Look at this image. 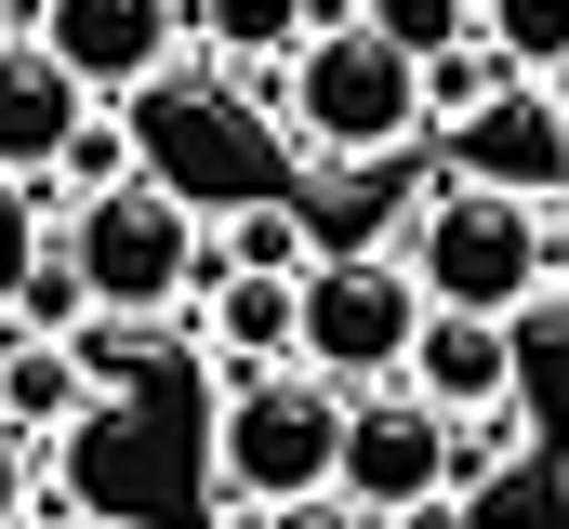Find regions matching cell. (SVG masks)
<instances>
[{
	"instance_id": "6da1fadb",
	"label": "cell",
	"mask_w": 569,
	"mask_h": 529,
	"mask_svg": "<svg viewBox=\"0 0 569 529\" xmlns=\"http://www.w3.org/2000/svg\"><path fill=\"white\" fill-rule=\"evenodd\" d=\"M398 264H411L425 305H477V318H530L543 291H569L557 199H503V186H463V172H437L425 199H411Z\"/></svg>"
},
{
	"instance_id": "7a4b0ae2",
	"label": "cell",
	"mask_w": 569,
	"mask_h": 529,
	"mask_svg": "<svg viewBox=\"0 0 569 529\" xmlns=\"http://www.w3.org/2000/svg\"><path fill=\"white\" fill-rule=\"evenodd\" d=\"M279 132L305 159H385V146H425V80L398 40H371L358 13H318L279 67Z\"/></svg>"
},
{
	"instance_id": "3957f363",
	"label": "cell",
	"mask_w": 569,
	"mask_h": 529,
	"mask_svg": "<svg viewBox=\"0 0 569 529\" xmlns=\"http://www.w3.org/2000/svg\"><path fill=\"white\" fill-rule=\"evenodd\" d=\"M67 264H80L93 318H172L212 278V226L172 172H120V186L67 199Z\"/></svg>"
},
{
	"instance_id": "277c9868",
	"label": "cell",
	"mask_w": 569,
	"mask_h": 529,
	"mask_svg": "<svg viewBox=\"0 0 569 529\" xmlns=\"http://www.w3.org/2000/svg\"><path fill=\"white\" fill-rule=\"evenodd\" d=\"M331 437H345V385H318L305 358H266V371H226V410H212V490L252 517V503H291V490H331Z\"/></svg>"
},
{
	"instance_id": "5b68a950",
	"label": "cell",
	"mask_w": 569,
	"mask_h": 529,
	"mask_svg": "<svg viewBox=\"0 0 569 529\" xmlns=\"http://www.w3.org/2000/svg\"><path fill=\"white\" fill-rule=\"evenodd\" d=\"M411 318H425V291H411V264L398 252H318L291 278V358L318 371V385H398V358H411Z\"/></svg>"
},
{
	"instance_id": "8992f818",
	"label": "cell",
	"mask_w": 569,
	"mask_h": 529,
	"mask_svg": "<svg viewBox=\"0 0 569 529\" xmlns=\"http://www.w3.org/2000/svg\"><path fill=\"white\" fill-rule=\"evenodd\" d=\"M437 172L503 186V199H569V132H557V80L503 67L463 120H437Z\"/></svg>"
},
{
	"instance_id": "52a82bcc",
	"label": "cell",
	"mask_w": 569,
	"mask_h": 529,
	"mask_svg": "<svg viewBox=\"0 0 569 529\" xmlns=\"http://www.w3.org/2000/svg\"><path fill=\"white\" fill-rule=\"evenodd\" d=\"M331 490L358 517H398L411 490H450V410H425L411 385H358L345 437H331Z\"/></svg>"
},
{
	"instance_id": "ba28073f",
	"label": "cell",
	"mask_w": 569,
	"mask_h": 529,
	"mask_svg": "<svg viewBox=\"0 0 569 529\" xmlns=\"http://www.w3.org/2000/svg\"><path fill=\"white\" fill-rule=\"evenodd\" d=\"M27 40H40L80 93H133V80L172 67L186 0H27Z\"/></svg>"
},
{
	"instance_id": "9c48e42d",
	"label": "cell",
	"mask_w": 569,
	"mask_h": 529,
	"mask_svg": "<svg viewBox=\"0 0 569 529\" xmlns=\"http://www.w3.org/2000/svg\"><path fill=\"white\" fill-rule=\"evenodd\" d=\"M398 385L425 397V410H490V397H517V318H477V305H425L411 318V358H398Z\"/></svg>"
},
{
	"instance_id": "30bf717a",
	"label": "cell",
	"mask_w": 569,
	"mask_h": 529,
	"mask_svg": "<svg viewBox=\"0 0 569 529\" xmlns=\"http://www.w3.org/2000/svg\"><path fill=\"white\" fill-rule=\"evenodd\" d=\"M80 107H93V93H80V80H67L27 27H0V172H27V186H40Z\"/></svg>"
},
{
	"instance_id": "8fae6325",
	"label": "cell",
	"mask_w": 569,
	"mask_h": 529,
	"mask_svg": "<svg viewBox=\"0 0 569 529\" xmlns=\"http://www.w3.org/2000/svg\"><path fill=\"white\" fill-rule=\"evenodd\" d=\"M0 423H13V437L93 423V358H80V331H0Z\"/></svg>"
},
{
	"instance_id": "7c38bea8",
	"label": "cell",
	"mask_w": 569,
	"mask_h": 529,
	"mask_svg": "<svg viewBox=\"0 0 569 529\" xmlns=\"http://www.w3.org/2000/svg\"><path fill=\"white\" fill-rule=\"evenodd\" d=\"M186 27H199L226 67H279L291 40L318 27V0H186Z\"/></svg>"
},
{
	"instance_id": "4fadbf2b",
	"label": "cell",
	"mask_w": 569,
	"mask_h": 529,
	"mask_svg": "<svg viewBox=\"0 0 569 529\" xmlns=\"http://www.w3.org/2000/svg\"><path fill=\"white\" fill-rule=\"evenodd\" d=\"M80 318H93L80 264H67V239H40V252H27V278L0 291V331H80Z\"/></svg>"
},
{
	"instance_id": "5bb4252c",
	"label": "cell",
	"mask_w": 569,
	"mask_h": 529,
	"mask_svg": "<svg viewBox=\"0 0 569 529\" xmlns=\"http://www.w3.org/2000/svg\"><path fill=\"white\" fill-rule=\"evenodd\" d=\"M477 40H490L503 67L557 80V67H569V0H477Z\"/></svg>"
},
{
	"instance_id": "9a60e30c",
	"label": "cell",
	"mask_w": 569,
	"mask_h": 529,
	"mask_svg": "<svg viewBox=\"0 0 569 529\" xmlns=\"http://www.w3.org/2000/svg\"><path fill=\"white\" fill-rule=\"evenodd\" d=\"M411 80H425V132H437V120H463V107H477V93L503 80V53H490V40L463 27V40H437V53L411 67Z\"/></svg>"
},
{
	"instance_id": "2e32d148",
	"label": "cell",
	"mask_w": 569,
	"mask_h": 529,
	"mask_svg": "<svg viewBox=\"0 0 569 529\" xmlns=\"http://www.w3.org/2000/svg\"><path fill=\"white\" fill-rule=\"evenodd\" d=\"M345 13H358L371 40H398L411 67H425L437 40H463V27H477V0H345Z\"/></svg>"
},
{
	"instance_id": "e0dca14e",
	"label": "cell",
	"mask_w": 569,
	"mask_h": 529,
	"mask_svg": "<svg viewBox=\"0 0 569 529\" xmlns=\"http://www.w3.org/2000/svg\"><path fill=\"white\" fill-rule=\"evenodd\" d=\"M212 264H305V212H279V199H239V226H226V239H212Z\"/></svg>"
},
{
	"instance_id": "ac0fdd59",
	"label": "cell",
	"mask_w": 569,
	"mask_h": 529,
	"mask_svg": "<svg viewBox=\"0 0 569 529\" xmlns=\"http://www.w3.org/2000/svg\"><path fill=\"white\" fill-rule=\"evenodd\" d=\"M40 239H53V212H40V186H27V172H0V291L27 278V252H40Z\"/></svg>"
},
{
	"instance_id": "d6986e66",
	"label": "cell",
	"mask_w": 569,
	"mask_h": 529,
	"mask_svg": "<svg viewBox=\"0 0 569 529\" xmlns=\"http://www.w3.org/2000/svg\"><path fill=\"white\" fill-rule=\"evenodd\" d=\"M252 529H371L345 490H291V503H252Z\"/></svg>"
},
{
	"instance_id": "ffe728a7",
	"label": "cell",
	"mask_w": 569,
	"mask_h": 529,
	"mask_svg": "<svg viewBox=\"0 0 569 529\" xmlns=\"http://www.w3.org/2000/svg\"><path fill=\"white\" fill-rule=\"evenodd\" d=\"M371 529H477V503H463V490H411L398 517H371Z\"/></svg>"
},
{
	"instance_id": "44dd1931",
	"label": "cell",
	"mask_w": 569,
	"mask_h": 529,
	"mask_svg": "<svg viewBox=\"0 0 569 529\" xmlns=\"http://www.w3.org/2000/svg\"><path fill=\"white\" fill-rule=\"evenodd\" d=\"M13 503H27V437L0 423V517H13Z\"/></svg>"
},
{
	"instance_id": "7402d4cb",
	"label": "cell",
	"mask_w": 569,
	"mask_h": 529,
	"mask_svg": "<svg viewBox=\"0 0 569 529\" xmlns=\"http://www.w3.org/2000/svg\"><path fill=\"white\" fill-rule=\"evenodd\" d=\"M53 529H146V517H120V503H80V517H53Z\"/></svg>"
},
{
	"instance_id": "603a6c76",
	"label": "cell",
	"mask_w": 569,
	"mask_h": 529,
	"mask_svg": "<svg viewBox=\"0 0 569 529\" xmlns=\"http://www.w3.org/2000/svg\"><path fill=\"white\" fill-rule=\"evenodd\" d=\"M557 132H569V67H557Z\"/></svg>"
},
{
	"instance_id": "cb8c5ba5",
	"label": "cell",
	"mask_w": 569,
	"mask_h": 529,
	"mask_svg": "<svg viewBox=\"0 0 569 529\" xmlns=\"http://www.w3.org/2000/svg\"><path fill=\"white\" fill-rule=\"evenodd\" d=\"M557 264H569V199H557Z\"/></svg>"
},
{
	"instance_id": "d4e9b609",
	"label": "cell",
	"mask_w": 569,
	"mask_h": 529,
	"mask_svg": "<svg viewBox=\"0 0 569 529\" xmlns=\"http://www.w3.org/2000/svg\"><path fill=\"white\" fill-rule=\"evenodd\" d=\"M0 27H27V13H13V0H0Z\"/></svg>"
},
{
	"instance_id": "484cf974",
	"label": "cell",
	"mask_w": 569,
	"mask_h": 529,
	"mask_svg": "<svg viewBox=\"0 0 569 529\" xmlns=\"http://www.w3.org/2000/svg\"><path fill=\"white\" fill-rule=\"evenodd\" d=\"M318 13H345V0H318Z\"/></svg>"
}]
</instances>
